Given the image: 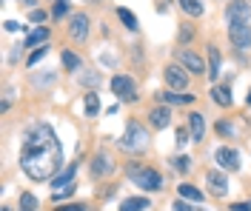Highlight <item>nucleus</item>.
<instances>
[{
	"mask_svg": "<svg viewBox=\"0 0 251 211\" xmlns=\"http://www.w3.org/2000/svg\"><path fill=\"white\" fill-rule=\"evenodd\" d=\"M186 140H188V131L180 129V131H177V143H180V146H186Z\"/></svg>",
	"mask_w": 251,
	"mask_h": 211,
	"instance_id": "7c9ffc66",
	"label": "nucleus"
},
{
	"mask_svg": "<svg viewBox=\"0 0 251 211\" xmlns=\"http://www.w3.org/2000/svg\"><path fill=\"white\" fill-rule=\"evenodd\" d=\"M177 191H180V197H183V200H191V203H200V200H203V191H200V188H194L191 183H183Z\"/></svg>",
	"mask_w": 251,
	"mask_h": 211,
	"instance_id": "dca6fc26",
	"label": "nucleus"
},
{
	"mask_svg": "<svg viewBox=\"0 0 251 211\" xmlns=\"http://www.w3.org/2000/svg\"><path fill=\"white\" fill-rule=\"evenodd\" d=\"M126 174L131 183H137V188H146V191H160V186H163V177L146 165H128Z\"/></svg>",
	"mask_w": 251,
	"mask_h": 211,
	"instance_id": "f03ea898",
	"label": "nucleus"
},
{
	"mask_svg": "<svg viewBox=\"0 0 251 211\" xmlns=\"http://www.w3.org/2000/svg\"><path fill=\"white\" fill-rule=\"evenodd\" d=\"M111 168H114V163H111V157L106 154V151H100V154L92 160V174H94V177H103V174H109Z\"/></svg>",
	"mask_w": 251,
	"mask_h": 211,
	"instance_id": "9b49d317",
	"label": "nucleus"
},
{
	"mask_svg": "<svg viewBox=\"0 0 251 211\" xmlns=\"http://www.w3.org/2000/svg\"><path fill=\"white\" fill-rule=\"evenodd\" d=\"M23 3H26V6H34V0H23Z\"/></svg>",
	"mask_w": 251,
	"mask_h": 211,
	"instance_id": "f704fd0d",
	"label": "nucleus"
},
{
	"mask_svg": "<svg viewBox=\"0 0 251 211\" xmlns=\"http://www.w3.org/2000/svg\"><path fill=\"white\" fill-rule=\"evenodd\" d=\"M57 211H83V206H60Z\"/></svg>",
	"mask_w": 251,
	"mask_h": 211,
	"instance_id": "473e14b6",
	"label": "nucleus"
},
{
	"mask_svg": "<svg viewBox=\"0 0 251 211\" xmlns=\"http://www.w3.org/2000/svg\"><path fill=\"white\" fill-rule=\"evenodd\" d=\"M149 209V200L146 197H128V200H123V206H120V211H143Z\"/></svg>",
	"mask_w": 251,
	"mask_h": 211,
	"instance_id": "f3484780",
	"label": "nucleus"
},
{
	"mask_svg": "<svg viewBox=\"0 0 251 211\" xmlns=\"http://www.w3.org/2000/svg\"><path fill=\"white\" fill-rule=\"evenodd\" d=\"M231 211H251V206H243V203H237V206H231Z\"/></svg>",
	"mask_w": 251,
	"mask_h": 211,
	"instance_id": "72a5a7b5",
	"label": "nucleus"
},
{
	"mask_svg": "<svg viewBox=\"0 0 251 211\" xmlns=\"http://www.w3.org/2000/svg\"><path fill=\"white\" fill-rule=\"evenodd\" d=\"M211 97L217 100L220 106H231V92L223 89V86H214V89H211Z\"/></svg>",
	"mask_w": 251,
	"mask_h": 211,
	"instance_id": "412c9836",
	"label": "nucleus"
},
{
	"mask_svg": "<svg viewBox=\"0 0 251 211\" xmlns=\"http://www.w3.org/2000/svg\"><path fill=\"white\" fill-rule=\"evenodd\" d=\"M97 112H100V100H97V94H94V92H89V97H86V114H89V117H94Z\"/></svg>",
	"mask_w": 251,
	"mask_h": 211,
	"instance_id": "4be33fe9",
	"label": "nucleus"
},
{
	"mask_svg": "<svg viewBox=\"0 0 251 211\" xmlns=\"http://www.w3.org/2000/svg\"><path fill=\"white\" fill-rule=\"evenodd\" d=\"M117 17H120V20H123L126 26H128V29H131V32H134V29H137V17L131 15V12H128V9H117Z\"/></svg>",
	"mask_w": 251,
	"mask_h": 211,
	"instance_id": "5701e85b",
	"label": "nucleus"
},
{
	"mask_svg": "<svg viewBox=\"0 0 251 211\" xmlns=\"http://www.w3.org/2000/svg\"><path fill=\"white\" fill-rule=\"evenodd\" d=\"M174 168H177V171H188V168H191V160H188V157H177V160H174Z\"/></svg>",
	"mask_w": 251,
	"mask_h": 211,
	"instance_id": "bb28decb",
	"label": "nucleus"
},
{
	"mask_svg": "<svg viewBox=\"0 0 251 211\" xmlns=\"http://www.w3.org/2000/svg\"><path fill=\"white\" fill-rule=\"evenodd\" d=\"M120 146L123 148H137V151H140V148L149 146V134H146V129H143L140 123H128L123 140H120Z\"/></svg>",
	"mask_w": 251,
	"mask_h": 211,
	"instance_id": "7ed1b4c3",
	"label": "nucleus"
},
{
	"mask_svg": "<svg viewBox=\"0 0 251 211\" xmlns=\"http://www.w3.org/2000/svg\"><path fill=\"white\" fill-rule=\"evenodd\" d=\"M188 126H191V137L194 140H203V134H205V120H203V114H191L188 117Z\"/></svg>",
	"mask_w": 251,
	"mask_h": 211,
	"instance_id": "4468645a",
	"label": "nucleus"
},
{
	"mask_svg": "<svg viewBox=\"0 0 251 211\" xmlns=\"http://www.w3.org/2000/svg\"><path fill=\"white\" fill-rule=\"evenodd\" d=\"M160 97L166 100V103H172V106H177V103H191L194 100V94H180V92H166V94H160Z\"/></svg>",
	"mask_w": 251,
	"mask_h": 211,
	"instance_id": "aec40b11",
	"label": "nucleus"
},
{
	"mask_svg": "<svg viewBox=\"0 0 251 211\" xmlns=\"http://www.w3.org/2000/svg\"><path fill=\"white\" fill-rule=\"evenodd\" d=\"M174 211H191V206L183 203V200H177V203H174Z\"/></svg>",
	"mask_w": 251,
	"mask_h": 211,
	"instance_id": "2f4dec72",
	"label": "nucleus"
},
{
	"mask_svg": "<svg viewBox=\"0 0 251 211\" xmlns=\"http://www.w3.org/2000/svg\"><path fill=\"white\" fill-rule=\"evenodd\" d=\"M34 209H37V200H34L31 194L20 197V211H34Z\"/></svg>",
	"mask_w": 251,
	"mask_h": 211,
	"instance_id": "393cba45",
	"label": "nucleus"
},
{
	"mask_svg": "<svg viewBox=\"0 0 251 211\" xmlns=\"http://www.w3.org/2000/svg\"><path fill=\"white\" fill-rule=\"evenodd\" d=\"M217 74H220V51L214 46H208V77L214 80Z\"/></svg>",
	"mask_w": 251,
	"mask_h": 211,
	"instance_id": "a211bd4d",
	"label": "nucleus"
},
{
	"mask_svg": "<svg viewBox=\"0 0 251 211\" xmlns=\"http://www.w3.org/2000/svg\"><path fill=\"white\" fill-rule=\"evenodd\" d=\"M3 29H6V32H20L23 26H20V23H15V20H6V23H3Z\"/></svg>",
	"mask_w": 251,
	"mask_h": 211,
	"instance_id": "c756f323",
	"label": "nucleus"
},
{
	"mask_svg": "<svg viewBox=\"0 0 251 211\" xmlns=\"http://www.w3.org/2000/svg\"><path fill=\"white\" fill-rule=\"evenodd\" d=\"M217 163L223 165V168H228V171H237L240 168V154H237L234 148H217Z\"/></svg>",
	"mask_w": 251,
	"mask_h": 211,
	"instance_id": "9d476101",
	"label": "nucleus"
},
{
	"mask_svg": "<svg viewBox=\"0 0 251 211\" xmlns=\"http://www.w3.org/2000/svg\"><path fill=\"white\" fill-rule=\"evenodd\" d=\"M31 23H43L46 20V12H40V9H31Z\"/></svg>",
	"mask_w": 251,
	"mask_h": 211,
	"instance_id": "c85d7f7f",
	"label": "nucleus"
},
{
	"mask_svg": "<svg viewBox=\"0 0 251 211\" xmlns=\"http://www.w3.org/2000/svg\"><path fill=\"white\" fill-rule=\"evenodd\" d=\"M69 34H72L77 43H83V40L89 37V17L86 15H75L72 17V23H69Z\"/></svg>",
	"mask_w": 251,
	"mask_h": 211,
	"instance_id": "0eeeda50",
	"label": "nucleus"
},
{
	"mask_svg": "<svg viewBox=\"0 0 251 211\" xmlns=\"http://www.w3.org/2000/svg\"><path fill=\"white\" fill-rule=\"evenodd\" d=\"M228 23L231 20H240V23H249V17H251V9H249V3L246 0H231V6H228Z\"/></svg>",
	"mask_w": 251,
	"mask_h": 211,
	"instance_id": "1a4fd4ad",
	"label": "nucleus"
},
{
	"mask_svg": "<svg viewBox=\"0 0 251 211\" xmlns=\"http://www.w3.org/2000/svg\"><path fill=\"white\" fill-rule=\"evenodd\" d=\"M40 57H46V46H40V49H34L31 51V57H29V66H34Z\"/></svg>",
	"mask_w": 251,
	"mask_h": 211,
	"instance_id": "cd10ccee",
	"label": "nucleus"
},
{
	"mask_svg": "<svg viewBox=\"0 0 251 211\" xmlns=\"http://www.w3.org/2000/svg\"><path fill=\"white\" fill-rule=\"evenodd\" d=\"M46 40H49V29H46V26H40V29H34V32L26 37V43H23V46H26V49H31V46H40V43L46 46Z\"/></svg>",
	"mask_w": 251,
	"mask_h": 211,
	"instance_id": "2eb2a0df",
	"label": "nucleus"
},
{
	"mask_svg": "<svg viewBox=\"0 0 251 211\" xmlns=\"http://www.w3.org/2000/svg\"><path fill=\"white\" fill-rule=\"evenodd\" d=\"M63 163V148L57 143V134L51 126L37 123L26 131L23 146H20V165L31 180H51Z\"/></svg>",
	"mask_w": 251,
	"mask_h": 211,
	"instance_id": "f257e3e1",
	"label": "nucleus"
},
{
	"mask_svg": "<svg viewBox=\"0 0 251 211\" xmlns=\"http://www.w3.org/2000/svg\"><path fill=\"white\" fill-rule=\"evenodd\" d=\"M66 12H69V0H57V6H54V12H51V15L60 20V17L66 15Z\"/></svg>",
	"mask_w": 251,
	"mask_h": 211,
	"instance_id": "a878e982",
	"label": "nucleus"
},
{
	"mask_svg": "<svg viewBox=\"0 0 251 211\" xmlns=\"http://www.w3.org/2000/svg\"><path fill=\"white\" fill-rule=\"evenodd\" d=\"M228 37L237 49H246L251 40V32H249V23H240V20H231L228 23Z\"/></svg>",
	"mask_w": 251,
	"mask_h": 211,
	"instance_id": "20e7f679",
	"label": "nucleus"
},
{
	"mask_svg": "<svg viewBox=\"0 0 251 211\" xmlns=\"http://www.w3.org/2000/svg\"><path fill=\"white\" fill-rule=\"evenodd\" d=\"M166 83L172 86L174 92H183L188 86V74L183 71V66H169L166 69Z\"/></svg>",
	"mask_w": 251,
	"mask_h": 211,
	"instance_id": "423d86ee",
	"label": "nucleus"
},
{
	"mask_svg": "<svg viewBox=\"0 0 251 211\" xmlns=\"http://www.w3.org/2000/svg\"><path fill=\"white\" fill-rule=\"evenodd\" d=\"M249 106H251V92H249Z\"/></svg>",
	"mask_w": 251,
	"mask_h": 211,
	"instance_id": "c9c22d12",
	"label": "nucleus"
},
{
	"mask_svg": "<svg viewBox=\"0 0 251 211\" xmlns=\"http://www.w3.org/2000/svg\"><path fill=\"white\" fill-rule=\"evenodd\" d=\"M205 183H208L211 194H217V197H223L226 191H228V180H226L223 171H208V174H205Z\"/></svg>",
	"mask_w": 251,
	"mask_h": 211,
	"instance_id": "6e6552de",
	"label": "nucleus"
},
{
	"mask_svg": "<svg viewBox=\"0 0 251 211\" xmlns=\"http://www.w3.org/2000/svg\"><path fill=\"white\" fill-rule=\"evenodd\" d=\"M149 120H151V126H154V129H166V126H169V120H172V112H169L166 106H160V109H154V112L149 114Z\"/></svg>",
	"mask_w": 251,
	"mask_h": 211,
	"instance_id": "ddd939ff",
	"label": "nucleus"
},
{
	"mask_svg": "<svg viewBox=\"0 0 251 211\" xmlns=\"http://www.w3.org/2000/svg\"><path fill=\"white\" fill-rule=\"evenodd\" d=\"M111 92L123 100H134V80L126 74H117V77H111Z\"/></svg>",
	"mask_w": 251,
	"mask_h": 211,
	"instance_id": "39448f33",
	"label": "nucleus"
},
{
	"mask_svg": "<svg viewBox=\"0 0 251 211\" xmlns=\"http://www.w3.org/2000/svg\"><path fill=\"white\" fill-rule=\"evenodd\" d=\"M63 66L75 71V69H80V57L75 54V51H63Z\"/></svg>",
	"mask_w": 251,
	"mask_h": 211,
	"instance_id": "b1692460",
	"label": "nucleus"
},
{
	"mask_svg": "<svg viewBox=\"0 0 251 211\" xmlns=\"http://www.w3.org/2000/svg\"><path fill=\"white\" fill-rule=\"evenodd\" d=\"M180 9H183L186 15H191V17L203 15V3H200V0H180Z\"/></svg>",
	"mask_w": 251,
	"mask_h": 211,
	"instance_id": "6ab92c4d",
	"label": "nucleus"
},
{
	"mask_svg": "<svg viewBox=\"0 0 251 211\" xmlns=\"http://www.w3.org/2000/svg\"><path fill=\"white\" fill-rule=\"evenodd\" d=\"M180 63L186 66L188 71H194V74H203V71H205L203 57H197L194 51H180Z\"/></svg>",
	"mask_w": 251,
	"mask_h": 211,
	"instance_id": "f8f14e48",
	"label": "nucleus"
}]
</instances>
